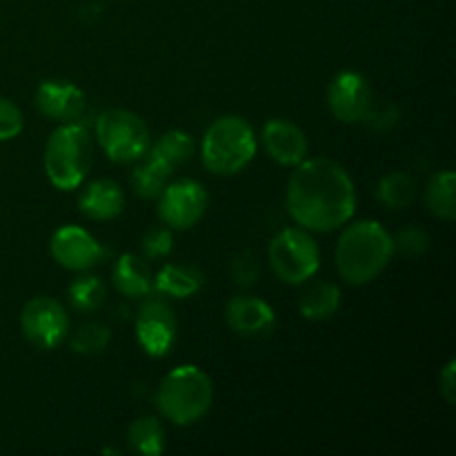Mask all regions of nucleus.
Returning a JSON list of instances; mask_svg holds the SVG:
<instances>
[{
	"label": "nucleus",
	"mask_w": 456,
	"mask_h": 456,
	"mask_svg": "<svg viewBox=\"0 0 456 456\" xmlns=\"http://www.w3.org/2000/svg\"><path fill=\"white\" fill-rule=\"evenodd\" d=\"M285 205L298 227L334 232L347 225L356 212V190L346 167L332 159H305L294 165Z\"/></svg>",
	"instance_id": "1"
},
{
	"label": "nucleus",
	"mask_w": 456,
	"mask_h": 456,
	"mask_svg": "<svg viewBox=\"0 0 456 456\" xmlns=\"http://www.w3.org/2000/svg\"><path fill=\"white\" fill-rule=\"evenodd\" d=\"M395 256L392 234L379 221H356L343 230L337 243V270L350 285H368Z\"/></svg>",
	"instance_id": "2"
},
{
	"label": "nucleus",
	"mask_w": 456,
	"mask_h": 456,
	"mask_svg": "<svg viewBox=\"0 0 456 456\" xmlns=\"http://www.w3.org/2000/svg\"><path fill=\"white\" fill-rule=\"evenodd\" d=\"M258 151V138L252 125L236 114L218 116L203 134L200 159L208 172L234 176L243 172Z\"/></svg>",
	"instance_id": "3"
},
{
	"label": "nucleus",
	"mask_w": 456,
	"mask_h": 456,
	"mask_svg": "<svg viewBox=\"0 0 456 456\" xmlns=\"http://www.w3.org/2000/svg\"><path fill=\"white\" fill-rule=\"evenodd\" d=\"M214 403V386L208 372L196 365H178L165 374L156 390V408L178 428L194 426Z\"/></svg>",
	"instance_id": "4"
},
{
	"label": "nucleus",
	"mask_w": 456,
	"mask_h": 456,
	"mask_svg": "<svg viewBox=\"0 0 456 456\" xmlns=\"http://www.w3.org/2000/svg\"><path fill=\"white\" fill-rule=\"evenodd\" d=\"M92 136L78 123H62L45 145V174L56 190H78L92 169Z\"/></svg>",
	"instance_id": "5"
},
{
	"label": "nucleus",
	"mask_w": 456,
	"mask_h": 456,
	"mask_svg": "<svg viewBox=\"0 0 456 456\" xmlns=\"http://www.w3.org/2000/svg\"><path fill=\"white\" fill-rule=\"evenodd\" d=\"M96 141L111 163H138L151 147L145 120L129 110H107L96 120Z\"/></svg>",
	"instance_id": "6"
},
{
	"label": "nucleus",
	"mask_w": 456,
	"mask_h": 456,
	"mask_svg": "<svg viewBox=\"0 0 456 456\" xmlns=\"http://www.w3.org/2000/svg\"><path fill=\"white\" fill-rule=\"evenodd\" d=\"M270 267L279 281L303 285L314 279L321 267V252L312 234L303 227H285L270 243Z\"/></svg>",
	"instance_id": "7"
},
{
	"label": "nucleus",
	"mask_w": 456,
	"mask_h": 456,
	"mask_svg": "<svg viewBox=\"0 0 456 456\" xmlns=\"http://www.w3.org/2000/svg\"><path fill=\"white\" fill-rule=\"evenodd\" d=\"M20 330L38 350H56L69 334V316L56 298L36 297L22 307Z\"/></svg>",
	"instance_id": "8"
},
{
	"label": "nucleus",
	"mask_w": 456,
	"mask_h": 456,
	"mask_svg": "<svg viewBox=\"0 0 456 456\" xmlns=\"http://www.w3.org/2000/svg\"><path fill=\"white\" fill-rule=\"evenodd\" d=\"M178 321L172 305L160 297H147L136 316V338L151 359H163L176 343Z\"/></svg>",
	"instance_id": "9"
},
{
	"label": "nucleus",
	"mask_w": 456,
	"mask_h": 456,
	"mask_svg": "<svg viewBox=\"0 0 456 456\" xmlns=\"http://www.w3.org/2000/svg\"><path fill=\"white\" fill-rule=\"evenodd\" d=\"M209 205L205 187L196 181L167 183L163 194L159 196V216L169 230H191L199 225Z\"/></svg>",
	"instance_id": "10"
},
{
	"label": "nucleus",
	"mask_w": 456,
	"mask_h": 456,
	"mask_svg": "<svg viewBox=\"0 0 456 456\" xmlns=\"http://www.w3.org/2000/svg\"><path fill=\"white\" fill-rule=\"evenodd\" d=\"M328 110L338 123H361L372 107V89L368 78L359 71H338L328 85Z\"/></svg>",
	"instance_id": "11"
},
{
	"label": "nucleus",
	"mask_w": 456,
	"mask_h": 456,
	"mask_svg": "<svg viewBox=\"0 0 456 456\" xmlns=\"http://www.w3.org/2000/svg\"><path fill=\"white\" fill-rule=\"evenodd\" d=\"M49 252L58 265L71 272H87L105 258L101 240L78 225H65L53 232Z\"/></svg>",
	"instance_id": "12"
},
{
	"label": "nucleus",
	"mask_w": 456,
	"mask_h": 456,
	"mask_svg": "<svg viewBox=\"0 0 456 456\" xmlns=\"http://www.w3.org/2000/svg\"><path fill=\"white\" fill-rule=\"evenodd\" d=\"M263 150L274 163L294 167L307 159V136L297 123L288 118H270L263 125Z\"/></svg>",
	"instance_id": "13"
},
{
	"label": "nucleus",
	"mask_w": 456,
	"mask_h": 456,
	"mask_svg": "<svg viewBox=\"0 0 456 456\" xmlns=\"http://www.w3.org/2000/svg\"><path fill=\"white\" fill-rule=\"evenodd\" d=\"M225 321L234 334L243 338H261L272 334L276 325V314L267 301L249 294H239L230 298L225 307Z\"/></svg>",
	"instance_id": "14"
},
{
	"label": "nucleus",
	"mask_w": 456,
	"mask_h": 456,
	"mask_svg": "<svg viewBox=\"0 0 456 456\" xmlns=\"http://www.w3.org/2000/svg\"><path fill=\"white\" fill-rule=\"evenodd\" d=\"M36 107L56 123H76L85 111V92L69 80H45L36 89Z\"/></svg>",
	"instance_id": "15"
},
{
	"label": "nucleus",
	"mask_w": 456,
	"mask_h": 456,
	"mask_svg": "<svg viewBox=\"0 0 456 456\" xmlns=\"http://www.w3.org/2000/svg\"><path fill=\"white\" fill-rule=\"evenodd\" d=\"M78 209L89 221H111L125 209V191L110 178L89 183L78 199Z\"/></svg>",
	"instance_id": "16"
},
{
	"label": "nucleus",
	"mask_w": 456,
	"mask_h": 456,
	"mask_svg": "<svg viewBox=\"0 0 456 456\" xmlns=\"http://www.w3.org/2000/svg\"><path fill=\"white\" fill-rule=\"evenodd\" d=\"M114 288L127 298H145L154 292V274H151L147 258L136 254H123L111 267Z\"/></svg>",
	"instance_id": "17"
},
{
	"label": "nucleus",
	"mask_w": 456,
	"mask_h": 456,
	"mask_svg": "<svg viewBox=\"0 0 456 456\" xmlns=\"http://www.w3.org/2000/svg\"><path fill=\"white\" fill-rule=\"evenodd\" d=\"M203 285V272L187 263H169L154 276L156 292L169 298H190L199 294Z\"/></svg>",
	"instance_id": "18"
},
{
	"label": "nucleus",
	"mask_w": 456,
	"mask_h": 456,
	"mask_svg": "<svg viewBox=\"0 0 456 456\" xmlns=\"http://www.w3.org/2000/svg\"><path fill=\"white\" fill-rule=\"evenodd\" d=\"M341 307V289L332 281H314L298 298V312L307 321H328Z\"/></svg>",
	"instance_id": "19"
},
{
	"label": "nucleus",
	"mask_w": 456,
	"mask_h": 456,
	"mask_svg": "<svg viewBox=\"0 0 456 456\" xmlns=\"http://www.w3.org/2000/svg\"><path fill=\"white\" fill-rule=\"evenodd\" d=\"M191 154H194V138L183 132V129H169L163 136L151 141L150 151L145 156L167 167L169 172H174L183 163H187Z\"/></svg>",
	"instance_id": "20"
},
{
	"label": "nucleus",
	"mask_w": 456,
	"mask_h": 456,
	"mask_svg": "<svg viewBox=\"0 0 456 456\" xmlns=\"http://www.w3.org/2000/svg\"><path fill=\"white\" fill-rule=\"evenodd\" d=\"M129 450L141 456H160L167 445L163 423L156 417H141L127 430Z\"/></svg>",
	"instance_id": "21"
},
{
	"label": "nucleus",
	"mask_w": 456,
	"mask_h": 456,
	"mask_svg": "<svg viewBox=\"0 0 456 456\" xmlns=\"http://www.w3.org/2000/svg\"><path fill=\"white\" fill-rule=\"evenodd\" d=\"M454 187L456 176L452 169H444L436 172L430 178L426 187V205L430 209L432 216L444 218V221H452L456 208H454Z\"/></svg>",
	"instance_id": "22"
},
{
	"label": "nucleus",
	"mask_w": 456,
	"mask_h": 456,
	"mask_svg": "<svg viewBox=\"0 0 456 456\" xmlns=\"http://www.w3.org/2000/svg\"><path fill=\"white\" fill-rule=\"evenodd\" d=\"M141 160L142 163L134 167L132 178H129V181H132L134 194L141 196V199L145 200L159 199V196L163 194L165 187H167L174 172H169L167 167H163V165L156 163V160L147 159V156H142Z\"/></svg>",
	"instance_id": "23"
},
{
	"label": "nucleus",
	"mask_w": 456,
	"mask_h": 456,
	"mask_svg": "<svg viewBox=\"0 0 456 456\" xmlns=\"http://www.w3.org/2000/svg\"><path fill=\"white\" fill-rule=\"evenodd\" d=\"M377 196L386 208L405 209L417 199V183L410 174L392 172L379 181Z\"/></svg>",
	"instance_id": "24"
},
{
	"label": "nucleus",
	"mask_w": 456,
	"mask_h": 456,
	"mask_svg": "<svg viewBox=\"0 0 456 456\" xmlns=\"http://www.w3.org/2000/svg\"><path fill=\"white\" fill-rule=\"evenodd\" d=\"M67 297L74 310L78 312H96L107 297V288L98 276L80 274L71 281Z\"/></svg>",
	"instance_id": "25"
},
{
	"label": "nucleus",
	"mask_w": 456,
	"mask_h": 456,
	"mask_svg": "<svg viewBox=\"0 0 456 456\" xmlns=\"http://www.w3.org/2000/svg\"><path fill=\"white\" fill-rule=\"evenodd\" d=\"M111 341V330L107 328L105 323H85L71 334V350L76 354H85V356H92V354H101L102 350H107Z\"/></svg>",
	"instance_id": "26"
},
{
	"label": "nucleus",
	"mask_w": 456,
	"mask_h": 456,
	"mask_svg": "<svg viewBox=\"0 0 456 456\" xmlns=\"http://www.w3.org/2000/svg\"><path fill=\"white\" fill-rule=\"evenodd\" d=\"M142 256L147 261H159V258L169 256L174 249V234L167 225L165 227H150L142 236Z\"/></svg>",
	"instance_id": "27"
},
{
	"label": "nucleus",
	"mask_w": 456,
	"mask_h": 456,
	"mask_svg": "<svg viewBox=\"0 0 456 456\" xmlns=\"http://www.w3.org/2000/svg\"><path fill=\"white\" fill-rule=\"evenodd\" d=\"M230 276L239 288H252L258 283V276H261V265H258V258L252 252H240L232 258L230 265Z\"/></svg>",
	"instance_id": "28"
},
{
	"label": "nucleus",
	"mask_w": 456,
	"mask_h": 456,
	"mask_svg": "<svg viewBox=\"0 0 456 456\" xmlns=\"http://www.w3.org/2000/svg\"><path fill=\"white\" fill-rule=\"evenodd\" d=\"M392 240H395V252L405 254V256H421L430 248V236H428L426 230L417 225L403 227L396 234V239L392 236Z\"/></svg>",
	"instance_id": "29"
},
{
	"label": "nucleus",
	"mask_w": 456,
	"mask_h": 456,
	"mask_svg": "<svg viewBox=\"0 0 456 456\" xmlns=\"http://www.w3.org/2000/svg\"><path fill=\"white\" fill-rule=\"evenodd\" d=\"M25 127V118H22L20 107L9 98L0 96V142L13 141L18 134Z\"/></svg>",
	"instance_id": "30"
},
{
	"label": "nucleus",
	"mask_w": 456,
	"mask_h": 456,
	"mask_svg": "<svg viewBox=\"0 0 456 456\" xmlns=\"http://www.w3.org/2000/svg\"><path fill=\"white\" fill-rule=\"evenodd\" d=\"M454 368H456V363H454V361H450V363L444 368V372L439 374V390H441V395H444V399L448 401L450 405H454V392H456V387H454Z\"/></svg>",
	"instance_id": "31"
}]
</instances>
